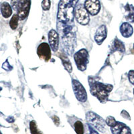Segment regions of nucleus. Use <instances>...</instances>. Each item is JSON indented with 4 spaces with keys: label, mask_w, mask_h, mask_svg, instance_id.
Here are the masks:
<instances>
[{
    "label": "nucleus",
    "mask_w": 134,
    "mask_h": 134,
    "mask_svg": "<svg viewBox=\"0 0 134 134\" xmlns=\"http://www.w3.org/2000/svg\"><path fill=\"white\" fill-rule=\"evenodd\" d=\"M79 0H60L57 15V29L67 53L72 54L76 44L74 15Z\"/></svg>",
    "instance_id": "nucleus-1"
},
{
    "label": "nucleus",
    "mask_w": 134,
    "mask_h": 134,
    "mask_svg": "<svg viewBox=\"0 0 134 134\" xmlns=\"http://www.w3.org/2000/svg\"><path fill=\"white\" fill-rule=\"evenodd\" d=\"M88 82L90 85L91 93L93 95L96 97L100 102L104 103L107 100L109 94L113 89V86L99 82V81L91 79V77H89Z\"/></svg>",
    "instance_id": "nucleus-2"
},
{
    "label": "nucleus",
    "mask_w": 134,
    "mask_h": 134,
    "mask_svg": "<svg viewBox=\"0 0 134 134\" xmlns=\"http://www.w3.org/2000/svg\"><path fill=\"white\" fill-rule=\"evenodd\" d=\"M88 53L85 49L80 50L75 54L74 58L79 70L81 71L86 70L87 64L88 63Z\"/></svg>",
    "instance_id": "nucleus-3"
},
{
    "label": "nucleus",
    "mask_w": 134,
    "mask_h": 134,
    "mask_svg": "<svg viewBox=\"0 0 134 134\" xmlns=\"http://www.w3.org/2000/svg\"><path fill=\"white\" fill-rule=\"evenodd\" d=\"M87 120L91 125L97 128L99 131L103 132L105 129V121L100 117L93 112H88L87 114Z\"/></svg>",
    "instance_id": "nucleus-4"
},
{
    "label": "nucleus",
    "mask_w": 134,
    "mask_h": 134,
    "mask_svg": "<svg viewBox=\"0 0 134 134\" xmlns=\"http://www.w3.org/2000/svg\"><path fill=\"white\" fill-rule=\"evenodd\" d=\"M75 16L80 24L86 25L89 22L88 12L82 5L80 4L76 6L75 9Z\"/></svg>",
    "instance_id": "nucleus-5"
},
{
    "label": "nucleus",
    "mask_w": 134,
    "mask_h": 134,
    "mask_svg": "<svg viewBox=\"0 0 134 134\" xmlns=\"http://www.w3.org/2000/svg\"><path fill=\"white\" fill-rule=\"evenodd\" d=\"M72 88L76 99L81 102H85L87 100V94L83 86L77 80L72 79Z\"/></svg>",
    "instance_id": "nucleus-6"
},
{
    "label": "nucleus",
    "mask_w": 134,
    "mask_h": 134,
    "mask_svg": "<svg viewBox=\"0 0 134 134\" xmlns=\"http://www.w3.org/2000/svg\"><path fill=\"white\" fill-rule=\"evenodd\" d=\"M30 8V0H19L17 12L20 20H23L27 16Z\"/></svg>",
    "instance_id": "nucleus-7"
},
{
    "label": "nucleus",
    "mask_w": 134,
    "mask_h": 134,
    "mask_svg": "<svg viewBox=\"0 0 134 134\" xmlns=\"http://www.w3.org/2000/svg\"><path fill=\"white\" fill-rule=\"evenodd\" d=\"M37 54L41 59L45 61H48L51 57L50 47L47 43H42L37 49Z\"/></svg>",
    "instance_id": "nucleus-8"
},
{
    "label": "nucleus",
    "mask_w": 134,
    "mask_h": 134,
    "mask_svg": "<svg viewBox=\"0 0 134 134\" xmlns=\"http://www.w3.org/2000/svg\"><path fill=\"white\" fill-rule=\"evenodd\" d=\"M85 8L89 14L95 15L100 11V2L99 0H86L85 3Z\"/></svg>",
    "instance_id": "nucleus-9"
},
{
    "label": "nucleus",
    "mask_w": 134,
    "mask_h": 134,
    "mask_svg": "<svg viewBox=\"0 0 134 134\" xmlns=\"http://www.w3.org/2000/svg\"><path fill=\"white\" fill-rule=\"evenodd\" d=\"M48 41L51 49L53 52H57L58 49L59 36L58 34L54 30H51L48 33Z\"/></svg>",
    "instance_id": "nucleus-10"
},
{
    "label": "nucleus",
    "mask_w": 134,
    "mask_h": 134,
    "mask_svg": "<svg viewBox=\"0 0 134 134\" xmlns=\"http://www.w3.org/2000/svg\"><path fill=\"white\" fill-rule=\"evenodd\" d=\"M111 130L113 134H131L130 128L120 122H117L115 125L111 127Z\"/></svg>",
    "instance_id": "nucleus-11"
},
{
    "label": "nucleus",
    "mask_w": 134,
    "mask_h": 134,
    "mask_svg": "<svg viewBox=\"0 0 134 134\" xmlns=\"http://www.w3.org/2000/svg\"><path fill=\"white\" fill-rule=\"evenodd\" d=\"M107 28L105 25H102L98 28L94 36V40L99 45L102 44L105 38H107Z\"/></svg>",
    "instance_id": "nucleus-12"
},
{
    "label": "nucleus",
    "mask_w": 134,
    "mask_h": 134,
    "mask_svg": "<svg viewBox=\"0 0 134 134\" xmlns=\"http://www.w3.org/2000/svg\"><path fill=\"white\" fill-rule=\"evenodd\" d=\"M120 32L122 36L125 38H129L131 36V35L133 33V29L131 25L129 23H123L120 27Z\"/></svg>",
    "instance_id": "nucleus-13"
},
{
    "label": "nucleus",
    "mask_w": 134,
    "mask_h": 134,
    "mask_svg": "<svg viewBox=\"0 0 134 134\" xmlns=\"http://www.w3.org/2000/svg\"><path fill=\"white\" fill-rule=\"evenodd\" d=\"M1 12L5 18H8L12 14V9L10 5L7 2H4L1 5Z\"/></svg>",
    "instance_id": "nucleus-14"
},
{
    "label": "nucleus",
    "mask_w": 134,
    "mask_h": 134,
    "mask_svg": "<svg viewBox=\"0 0 134 134\" xmlns=\"http://www.w3.org/2000/svg\"><path fill=\"white\" fill-rule=\"evenodd\" d=\"M60 58H61L62 60V62L63 63V65L64 66L65 69L68 70V72H72V65L70 63V60L67 57H66L64 55H62L60 57Z\"/></svg>",
    "instance_id": "nucleus-15"
},
{
    "label": "nucleus",
    "mask_w": 134,
    "mask_h": 134,
    "mask_svg": "<svg viewBox=\"0 0 134 134\" xmlns=\"http://www.w3.org/2000/svg\"><path fill=\"white\" fill-rule=\"evenodd\" d=\"M19 19L20 18H19L18 14H14L12 18H11L10 21H9V26L12 30H15L17 28L18 25Z\"/></svg>",
    "instance_id": "nucleus-16"
},
{
    "label": "nucleus",
    "mask_w": 134,
    "mask_h": 134,
    "mask_svg": "<svg viewBox=\"0 0 134 134\" xmlns=\"http://www.w3.org/2000/svg\"><path fill=\"white\" fill-rule=\"evenodd\" d=\"M75 130L77 134H84V127L83 124L80 121H77L75 123L74 125Z\"/></svg>",
    "instance_id": "nucleus-17"
},
{
    "label": "nucleus",
    "mask_w": 134,
    "mask_h": 134,
    "mask_svg": "<svg viewBox=\"0 0 134 134\" xmlns=\"http://www.w3.org/2000/svg\"><path fill=\"white\" fill-rule=\"evenodd\" d=\"M114 47H115V50H120L121 52H125V46H124V43L121 42L120 40H117L116 39L115 41L114 42Z\"/></svg>",
    "instance_id": "nucleus-18"
},
{
    "label": "nucleus",
    "mask_w": 134,
    "mask_h": 134,
    "mask_svg": "<svg viewBox=\"0 0 134 134\" xmlns=\"http://www.w3.org/2000/svg\"><path fill=\"white\" fill-rule=\"evenodd\" d=\"M30 131L32 134H42L38 130L36 124L34 121H32L30 124Z\"/></svg>",
    "instance_id": "nucleus-19"
},
{
    "label": "nucleus",
    "mask_w": 134,
    "mask_h": 134,
    "mask_svg": "<svg viewBox=\"0 0 134 134\" xmlns=\"http://www.w3.org/2000/svg\"><path fill=\"white\" fill-rule=\"evenodd\" d=\"M106 123H107V124L109 126L111 127H113L114 125H115V124H117V121H116L115 119L113 117L109 116L107 118V119H106Z\"/></svg>",
    "instance_id": "nucleus-20"
},
{
    "label": "nucleus",
    "mask_w": 134,
    "mask_h": 134,
    "mask_svg": "<svg viewBox=\"0 0 134 134\" xmlns=\"http://www.w3.org/2000/svg\"><path fill=\"white\" fill-rule=\"evenodd\" d=\"M42 8L44 10H48L50 8V0H43L42 2Z\"/></svg>",
    "instance_id": "nucleus-21"
},
{
    "label": "nucleus",
    "mask_w": 134,
    "mask_h": 134,
    "mask_svg": "<svg viewBox=\"0 0 134 134\" xmlns=\"http://www.w3.org/2000/svg\"><path fill=\"white\" fill-rule=\"evenodd\" d=\"M128 78L130 82L134 85V70H130L128 73Z\"/></svg>",
    "instance_id": "nucleus-22"
},
{
    "label": "nucleus",
    "mask_w": 134,
    "mask_h": 134,
    "mask_svg": "<svg viewBox=\"0 0 134 134\" xmlns=\"http://www.w3.org/2000/svg\"><path fill=\"white\" fill-rule=\"evenodd\" d=\"M18 5V0H12V2H11V5H12V7L15 10L17 9Z\"/></svg>",
    "instance_id": "nucleus-23"
},
{
    "label": "nucleus",
    "mask_w": 134,
    "mask_h": 134,
    "mask_svg": "<svg viewBox=\"0 0 134 134\" xmlns=\"http://www.w3.org/2000/svg\"><path fill=\"white\" fill-rule=\"evenodd\" d=\"M88 129H89V133L88 134H99L96 131H94L91 127V126H90L89 125H88Z\"/></svg>",
    "instance_id": "nucleus-24"
},
{
    "label": "nucleus",
    "mask_w": 134,
    "mask_h": 134,
    "mask_svg": "<svg viewBox=\"0 0 134 134\" xmlns=\"http://www.w3.org/2000/svg\"><path fill=\"white\" fill-rule=\"evenodd\" d=\"M133 50H134V44H133Z\"/></svg>",
    "instance_id": "nucleus-25"
},
{
    "label": "nucleus",
    "mask_w": 134,
    "mask_h": 134,
    "mask_svg": "<svg viewBox=\"0 0 134 134\" xmlns=\"http://www.w3.org/2000/svg\"><path fill=\"white\" fill-rule=\"evenodd\" d=\"M0 134H2V133H1V132H0Z\"/></svg>",
    "instance_id": "nucleus-26"
},
{
    "label": "nucleus",
    "mask_w": 134,
    "mask_h": 134,
    "mask_svg": "<svg viewBox=\"0 0 134 134\" xmlns=\"http://www.w3.org/2000/svg\"><path fill=\"white\" fill-rule=\"evenodd\" d=\"M133 94H134V89H133Z\"/></svg>",
    "instance_id": "nucleus-27"
}]
</instances>
